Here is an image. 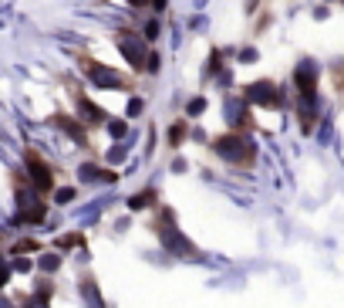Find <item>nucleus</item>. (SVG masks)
I'll return each instance as SVG.
<instances>
[{"label": "nucleus", "instance_id": "nucleus-17", "mask_svg": "<svg viewBox=\"0 0 344 308\" xmlns=\"http://www.w3.org/2000/svg\"><path fill=\"white\" fill-rule=\"evenodd\" d=\"M111 136H125V122H111Z\"/></svg>", "mask_w": 344, "mask_h": 308}, {"label": "nucleus", "instance_id": "nucleus-7", "mask_svg": "<svg viewBox=\"0 0 344 308\" xmlns=\"http://www.w3.org/2000/svg\"><path fill=\"white\" fill-rule=\"evenodd\" d=\"M78 115H81V119H88V122H101V119H105V112H101V109H95L85 95L78 98Z\"/></svg>", "mask_w": 344, "mask_h": 308}, {"label": "nucleus", "instance_id": "nucleus-20", "mask_svg": "<svg viewBox=\"0 0 344 308\" xmlns=\"http://www.w3.org/2000/svg\"><path fill=\"white\" fill-rule=\"evenodd\" d=\"M152 4H156V7H159V11H162V7H166V0H152Z\"/></svg>", "mask_w": 344, "mask_h": 308}, {"label": "nucleus", "instance_id": "nucleus-10", "mask_svg": "<svg viewBox=\"0 0 344 308\" xmlns=\"http://www.w3.org/2000/svg\"><path fill=\"white\" fill-rule=\"evenodd\" d=\"M152 200H156L152 193H139V196H132L128 203H132V210H142V207H145V203H152Z\"/></svg>", "mask_w": 344, "mask_h": 308}, {"label": "nucleus", "instance_id": "nucleus-2", "mask_svg": "<svg viewBox=\"0 0 344 308\" xmlns=\"http://www.w3.org/2000/svg\"><path fill=\"white\" fill-rule=\"evenodd\" d=\"M250 102H256V105H270V109H280V88L273 85V81H253V85H246V91H243Z\"/></svg>", "mask_w": 344, "mask_h": 308}, {"label": "nucleus", "instance_id": "nucleus-3", "mask_svg": "<svg viewBox=\"0 0 344 308\" xmlns=\"http://www.w3.org/2000/svg\"><path fill=\"white\" fill-rule=\"evenodd\" d=\"M27 170H31V180H34V186H37L41 193H47V190L54 186V176H51V170H47L44 163L37 160V152H31V149H27Z\"/></svg>", "mask_w": 344, "mask_h": 308}, {"label": "nucleus", "instance_id": "nucleus-5", "mask_svg": "<svg viewBox=\"0 0 344 308\" xmlns=\"http://www.w3.org/2000/svg\"><path fill=\"white\" fill-rule=\"evenodd\" d=\"M85 68H88V78L95 81V85H101V88H122L125 81L115 75L111 68H105V65H95V61H85Z\"/></svg>", "mask_w": 344, "mask_h": 308}, {"label": "nucleus", "instance_id": "nucleus-13", "mask_svg": "<svg viewBox=\"0 0 344 308\" xmlns=\"http://www.w3.org/2000/svg\"><path fill=\"white\" fill-rule=\"evenodd\" d=\"M145 37H149V41H156V37H159V21H152L149 27H145Z\"/></svg>", "mask_w": 344, "mask_h": 308}, {"label": "nucleus", "instance_id": "nucleus-19", "mask_svg": "<svg viewBox=\"0 0 344 308\" xmlns=\"http://www.w3.org/2000/svg\"><path fill=\"white\" fill-rule=\"evenodd\" d=\"M128 4H135V7H145V4H149V0H128Z\"/></svg>", "mask_w": 344, "mask_h": 308}, {"label": "nucleus", "instance_id": "nucleus-11", "mask_svg": "<svg viewBox=\"0 0 344 308\" xmlns=\"http://www.w3.org/2000/svg\"><path fill=\"white\" fill-rule=\"evenodd\" d=\"M202 109H206V102H202V98H192V102L186 105V112H189V115H199Z\"/></svg>", "mask_w": 344, "mask_h": 308}, {"label": "nucleus", "instance_id": "nucleus-15", "mask_svg": "<svg viewBox=\"0 0 344 308\" xmlns=\"http://www.w3.org/2000/svg\"><path fill=\"white\" fill-rule=\"evenodd\" d=\"M71 196H75V190H57V203H67Z\"/></svg>", "mask_w": 344, "mask_h": 308}, {"label": "nucleus", "instance_id": "nucleus-12", "mask_svg": "<svg viewBox=\"0 0 344 308\" xmlns=\"http://www.w3.org/2000/svg\"><path fill=\"white\" fill-rule=\"evenodd\" d=\"M57 264H61V261H57V258H51V254H47L44 261H41V268H44V271H57Z\"/></svg>", "mask_w": 344, "mask_h": 308}, {"label": "nucleus", "instance_id": "nucleus-8", "mask_svg": "<svg viewBox=\"0 0 344 308\" xmlns=\"http://www.w3.org/2000/svg\"><path fill=\"white\" fill-rule=\"evenodd\" d=\"M54 122L61 129H64V132H71V136L78 139V142H85V129L78 126V122H75V119H67V115H54Z\"/></svg>", "mask_w": 344, "mask_h": 308}, {"label": "nucleus", "instance_id": "nucleus-9", "mask_svg": "<svg viewBox=\"0 0 344 308\" xmlns=\"http://www.w3.org/2000/svg\"><path fill=\"white\" fill-rule=\"evenodd\" d=\"M186 122H182V119H179V122H172V129H169V142H172V146H179V142H182V139H186Z\"/></svg>", "mask_w": 344, "mask_h": 308}, {"label": "nucleus", "instance_id": "nucleus-14", "mask_svg": "<svg viewBox=\"0 0 344 308\" xmlns=\"http://www.w3.org/2000/svg\"><path fill=\"white\" fill-rule=\"evenodd\" d=\"M145 68H149V75H156V71H159V55H156V51L149 55V65H145Z\"/></svg>", "mask_w": 344, "mask_h": 308}, {"label": "nucleus", "instance_id": "nucleus-6", "mask_svg": "<svg viewBox=\"0 0 344 308\" xmlns=\"http://www.w3.org/2000/svg\"><path fill=\"white\" fill-rule=\"evenodd\" d=\"M294 81H297V88H300V98L307 105H314V81H317V75H314L311 65H304V68L294 75Z\"/></svg>", "mask_w": 344, "mask_h": 308}, {"label": "nucleus", "instance_id": "nucleus-1", "mask_svg": "<svg viewBox=\"0 0 344 308\" xmlns=\"http://www.w3.org/2000/svg\"><path fill=\"white\" fill-rule=\"evenodd\" d=\"M213 149L220 152L223 160L236 163V166H253L256 160V149L250 139H243V132H230V136H220L216 142H213Z\"/></svg>", "mask_w": 344, "mask_h": 308}, {"label": "nucleus", "instance_id": "nucleus-18", "mask_svg": "<svg viewBox=\"0 0 344 308\" xmlns=\"http://www.w3.org/2000/svg\"><path fill=\"white\" fill-rule=\"evenodd\" d=\"M34 247H37L34 240H21V244H17V251H34Z\"/></svg>", "mask_w": 344, "mask_h": 308}, {"label": "nucleus", "instance_id": "nucleus-4", "mask_svg": "<svg viewBox=\"0 0 344 308\" xmlns=\"http://www.w3.org/2000/svg\"><path fill=\"white\" fill-rule=\"evenodd\" d=\"M118 47H122V55L128 58V65H135V68L149 65V61H145V44L135 34H125L122 31V34H118Z\"/></svg>", "mask_w": 344, "mask_h": 308}, {"label": "nucleus", "instance_id": "nucleus-16", "mask_svg": "<svg viewBox=\"0 0 344 308\" xmlns=\"http://www.w3.org/2000/svg\"><path fill=\"white\" fill-rule=\"evenodd\" d=\"M142 112V102H139V98H132V102H128V115H139Z\"/></svg>", "mask_w": 344, "mask_h": 308}]
</instances>
